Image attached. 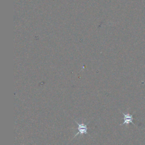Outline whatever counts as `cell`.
<instances>
[{"instance_id":"1","label":"cell","mask_w":145,"mask_h":145,"mask_svg":"<svg viewBox=\"0 0 145 145\" xmlns=\"http://www.w3.org/2000/svg\"><path fill=\"white\" fill-rule=\"evenodd\" d=\"M75 123L78 125V132L75 135V136L74 137V138H75V137H76L79 134H87V130H88V127H87V124H88L89 123H88L87 124H84V123H79L77 121H75Z\"/></svg>"},{"instance_id":"2","label":"cell","mask_w":145,"mask_h":145,"mask_svg":"<svg viewBox=\"0 0 145 145\" xmlns=\"http://www.w3.org/2000/svg\"><path fill=\"white\" fill-rule=\"evenodd\" d=\"M122 114L124 116V118H123V122L121 124L122 125H127L130 123H133V115L132 114H130L129 113L125 114L124 113H122Z\"/></svg>"}]
</instances>
